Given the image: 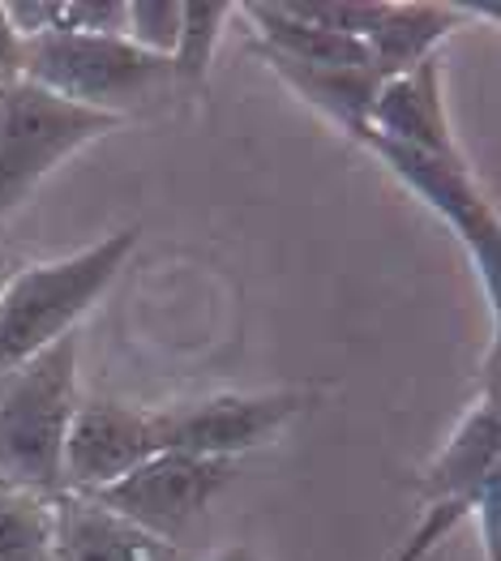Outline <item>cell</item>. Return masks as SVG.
<instances>
[{"label":"cell","instance_id":"obj_10","mask_svg":"<svg viewBox=\"0 0 501 561\" xmlns=\"http://www.w3.org/2000/svg\"><path fill=\"white\" fill-rule=\"evenodd\" d=\"M368 129L377 138L399 141V146L420 150V154H433L446 163H467L455 134H451V121H446L442 60L437 56L420 60L411 73L382 82V91L373 99V112H368Z\"/></svg>","mask_w":501,"mask_h":561},{"label":"cell","instance_id":"obj_14","mask_svg":"<svg viewBox=\"0 0 501 561\" xmlns=\"http://www.w3.org/2000/svg\"><path fill=\"white\" fill-rule=\"evenodd\" d=\"M0 561H52V502L0 484Z\"/></svg>","mask_w":501,"mask_h":561},{"label":"cell","instance_id":"obj_20","mask_svg":"<svg viewBox=\"0 0 501 561\" xmlns=\"http://www.w3.org/2000/svg\"><path fill=\"white\" fill-rule=\"evenodd\" d=\"M13 271H18V266H13V262H9L4 253H0V291H4V283L13 279Z\"/></svg>","mask_w":501,"mask_h":561},{"label":"cell","instance_id":"obj_5","mask_svg":"<svg viewBox=\"0 0 501 561\" xmlns=\"http://www.w3.org/2000/svg\"><path fill=\"white\" fill-rule=\"evenodd\" d=\"M498 390H489L480 403L467 408V416L451 433L446 450L437 455V463L424 476V484H420V523L403 540L395 561H420L433 545H442V536L455 531L458 518L498 502Z\"/></svg>","mask_w":501,"mask_h":561},{"label":"cell","instance_id":"obj_9","mask_svg":"<svg viewBox=\"0 0 501 561\" xmlns=\"http://www.w3.org/2000/svg\"><path fill=\"white\" fill-rule=\"evenodd\" d=\"M309 399L300 390L278 394H219L206 403H193L181 412H155L159 421V450H181L193 459H228L262 446L278 433Z\"/></svg>","mask_w":501,"mask_h":561},{"label":"cell","instance_id":"obj_8","mask_svg":"<svg viewBox=\"0 0 501 561\" xmlns=\"http://www.w3.org/2000/svg\"><path fill=\"white\" fill-rule=\"evenodd\" d=\"M159 455V421L155 412L125 403H78L65 446H60V489L91 497L116 484L121 476Z\"/></svg>","mask_w":501,"mask_h":561},{"label":"cell","instance_id":"obj_19","mask_svg":"<svg viewBox=\"0 0 501 561\" xmlns=\"http://www.w3.org/2000/svg\"><path fill=\"white\" fill-rule=\"evenodd\" d=\"M210 561H262V558H258L253 545H228V549H219Z\"/></svg>","mask_w":501,"mask_h":561},{"label":"cell","instance_id":"obj_3","mask_svg":"<svg viewBox=\"0 0 501 561\" xmlns=\"http://www.w3.org/2000/svg\"><path fill=\"white\" fill-rule=\"evenodd\" d=\"M22 78L87 112L125 121L137 103L172 87V60L121 35H35L22 47Z\"/></svg>","mask_w":501,"mask_h":561},{"label":"cell","instance_id":"obj_15","mask_svg":"<svg viewBox=\"0 0 501 561\" xmlns=\"http://www.w3.org/2000/svg\"><path fill=\"white\" fill-rule=\"evenodd\" d=\"M236 13V4H210V0H189L181 18V39L172 51V82L197 87L206 78V65L215 56V44L224 35V22Z\"/></svg>","mask_w":501,"mask_h":561},{"label":"cell","instance_id":"obj_6","mask_svg":"<svg viewBox=\"0 0 501 561\" xmlns=\"http://www.w3.org/2000/svg\"><path fill=\"white\" fill-rule=\"evenodd\" d=\"M231 476L236 463L228 459H193L181 450H159L141 468L91 497L150 540H181Z\"/></svg>","mask_w":501,"mask_h":561},{"label":"cell","instance_id":"obj_17","mask_svg":"<svg viewBox=\"0 0 501 561\" xmlns=\"http://www.w3.org/2000/svg\"><path fill=\"white\" fill-rule=\"evenodd\" d=\"M287 18L309 22L330 35H348V39H368V31L377 26L386 0H305V4H278Z\"/></svg>","mask_w":501,"mask_h":561},{"label":"cell","instance_id":"obj_13","mask_svg":"<svg viewBox=\"0 0 501 561\" xmlns=\"http://www.w3.org/2000/svg\"><path fill=\"white\" fill-rule=\"evenodd\" d=\"M262 56L271 60V69L292 87L296 94H305L318 112H326L334 125H343L348 134L365 129L373 99L382 91V78L373 69H314V65H296L287 56H274L262 47Z\"/></svg>","mask_w":501,"mask_h":561},{"label":"cell","instance_id":"obj_11","mask_svg":"<svg viewBox=\"0 0 501 561\" xmlns=\"http://www.w3.org/2000/svg\"><path fill=\"white\" fill-rule=\"evenodd\" d=\"M52 561H146L155 540L82 493H52Z\"/></svg>","mask_w":501,"mask_h":561},{"label":"cell","instance_id":"obj_4","mask_svg":"<svg viewBox=\"0 0 501 561\" xmlns=\"http://www.w3.org/2000/svg\"><path fill=\"white\" fill-rule=\"evenodd\" d=\"M125 121L87 112L26 78L0 87V219H9L47 176Z\"/></svg>","mask_w":501,"mask_h":561},{"label":"cell","instance_id":"obj_18","mask_svg":"<svg viewBox=\"0 0 501 561\" xmlns=\"http://www.w3.org/2000/svg\"><path fill=\"white\" fill-rule=\"evenodd\" d=\"M22 47H26V39L13 31V22H9V13L0 4V87L22 78Z\"/></svg>","mask_w":501,"mask_h":561},{"label":"cell","instance_id":"obj_1","mask_svg":"<svg viewBox=\"0 0 501 561\" xmlns=\"http://www.w3.org/2000/svg\"><path fill=\"white\" fill-rule=\"evenodd\" d=\"M134 249L137 228H121L73 257L18 266L0 291V374L73 334V322L112 287Z\"/></svg>","mask_w":501,"mask_h":561},{"label":"cell","instance_id":"obj_12","mask_svg":"<svg viewBox=\"0 0 501 561\" xmlns=\"http://www.w3.org/2000/svg\"><path fill=\"white\" fill-rule=\"evenodd\" d=\"M476 18V9H458V4H424V0H411V4H390L382 9L377 26L368 31V60H373V73L382 82L411 73L420 60L433 56V47L442 44L446 35H455L458 26Z\"/></svg>","mask_w":501,"mask_h":561},{"label":"cell","instance_id":"obj_2","mask_svg":"<svg viewBox=\"0 0 501 561\" xmlns=\"http://www.w3.org/2000/svg\"><path fill=\"white\" fill-rule=\"evenodd\" d=\"M78 412V339L0 374V484L60 493V446Z\"/></svg>","mask_w":501,"mask_h":561},{"label":"cell","instance_id":"obj_7","mask_svg":"<svg viewBox=\"0 0 501 561\" xmlns=\"http://www.w3.org/2000/svg\"><path fill=\"white\" fill-rule=\"evenodd\" d=\"M352 138L365 141L368 150H373L403 185L415 188V193L467 240L476 266L485 271L489 287L498 291V210H493V202L476 188L471 168H467V163L433 159V154H420V150H408V146H399V141H390V138H377L368 125L356 129Z\"/></svg>","mask_w":501,"mask_h":561},{"label":"cell","instance_id":"obj_16","mask_svg":"<svg viewBox=\"0 0 501 561\" xmlns=\"http://www.w3.org/2000/svg\"><path fill=\"white\" fill-rule=\"evenodd\" d=\"M181 0H129L125 4V39L150 56L172 60L177 39H181Z\"/></svg>","mask_w":501,"mask_h":561}]
</instances>
